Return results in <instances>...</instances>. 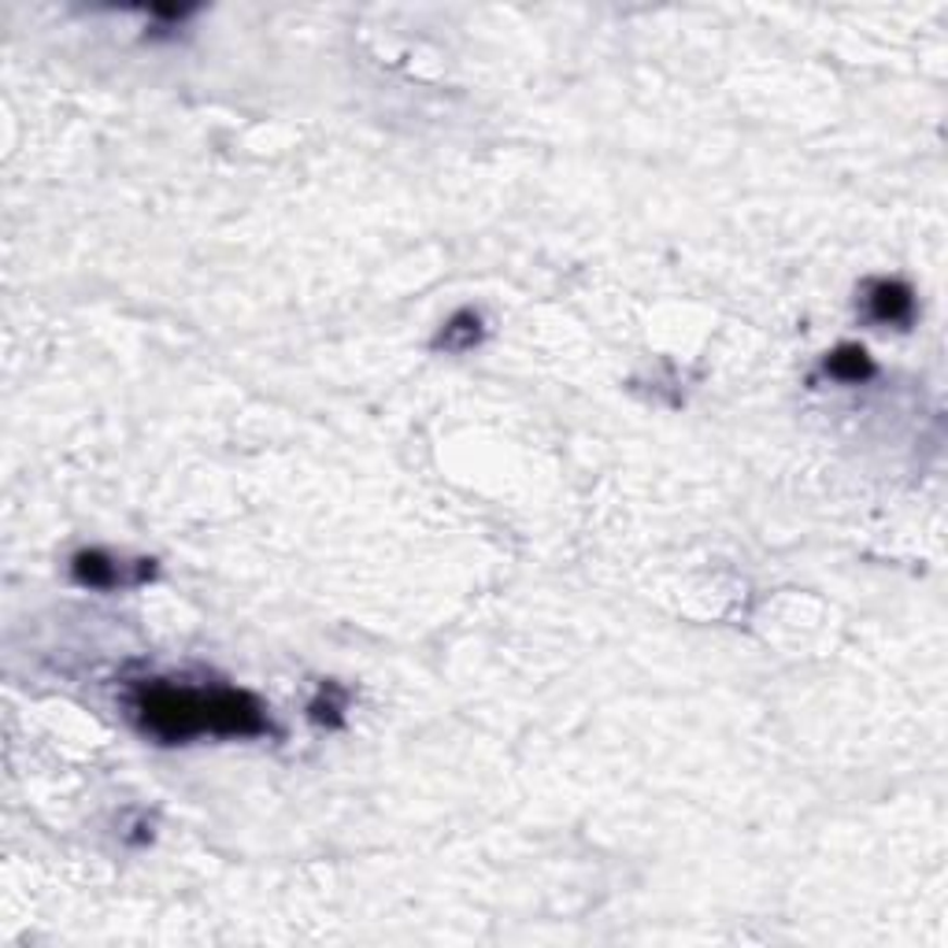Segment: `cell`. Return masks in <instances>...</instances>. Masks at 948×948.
I'll return each mask as SVG.
<instances>
[{
	"label": "cell",
	"instance_id": "8992f818",
	"mask_svg": "<svg viewBox=\"0 0 948 948\" xmlns=\"http://www.w3.org/2000/svg\"><path fill=\"white\" fill-rule=\"evenodd\" d=\"M311 719L316 723H342V701H330L327 689L319 693V701L311 704Z\"/></svg>",
	"mask_w": 948,
	"mask_h": 948
},
{
	"label": "cell",
	"instance_id": "6da1fadb",
	"mask_svg": "<svg viewBox=\"0 0 948 948\" xmlns=\"http://www.w3.org/2000/svg\"><path fill=\"white\" fill-rule=\"evenodd\" d=\"M134 719L145 734L160 741H189L197 734H226V738H253L267 730L263 704L242 689H193L152 682L141 686L131 701Z\"/></svg>",
	"mask_w": 948,
	"mask_h": 948
},
{
	"label": "cell",
	"instance_id": "3957f363",
	"mask_svg": "<svg viewBox=\"0 0 948 948\" xmlns=\"http://www.w3.org/2000/svg\"><path fill=\"white\" fill-rule=\"evenodd\" d=\"M478 342H482V316L471 311V308H464V311H456L445 327H441L434 345L445 348V353H467V348H475Z\"/></svg>",
	"mask_w": 948,
	"mask_h": 948
},
{
	"label": "cell",
	"instance_id": "7a4b0ae2",
	"mask_svg": "<svg viewBox=\"0 0 948 948\" xmlns=\"http://www.w3.org/2000/svg\"><path fill=\"white\" fill-rule=\"evenodd\" d=\"M867 308H871L874 323L908 327L911 311H915V297H911V290L900 282H874L871 293H867Z\"/></svg>",
	"mask_w": 948,
	"mask_h": 948
},
{
	"label": "cell",
	"instance_id": "5b68a950",
	"mask_svg": "<svg viewBox=\"0 0 948 948\" xmlns=\"http://www.w3.org/2000/svg\"><path fill=\"white\" fill-rule=\"evenodd\" d=\"M826 374H834L837 382H863L874 374V367H871V356L863 353L860 345H841L830 360H826Z\"/></svg>",
	"mask_w": 948,
	"mask_h": 948
},
{
	"label": "cell",
	"instance_id": "277c9868",
	"mask_svg": "<svg viewBox=\"0 0 948 948\" xmlns=\"http://www.w3.org/2000/svg\"><path fill=\"white\" fill-rule=\"evenodd\" d=\"M75 578L82 586L112 589V586H123V564H115V559L104 556V552H78Z\"/></svg>",
	"mask_w": 948,
	"mask_h": 948
}]
</instances>
